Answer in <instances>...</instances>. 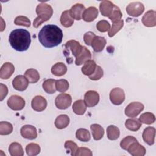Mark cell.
<instances>
[{
    "instance_id": "43",
    "label": "cell",
    "mask_w": 156,
    "mask_h": 156,
    "mask_svg": "<svg viewBox=\"0 0 156 156\" xmlns=\"http://www.w3.org/2000/svg\"><path fill=\"white\" fill-rule=\"evenodd\" d=\"M138 141L136 138H135L133 136H127L125 138H124L120 142V146L121 147L127 151L128 147L133 142Z\"/></svg>"
},
{
    "instance_id": "10",
    "label": "cell",
    "mask_w": 156,
    "mask_h": 156,
    "mask_svg": "<svg viewBox=\"0 0 156 156\" xmlns=\"http://www.w3.org/2000/svg\"><path fill=\"white\" fill-rule=\"evenodd\" d=\"M99 101V94L97 91L90 90L85 93L84 95V102L87 106L89 107H94L98 104Z\"/></svg>"
},
{
    "instance_id": "6",
    "label": "cell",
    "mask_w": 156,
    "mask_h": 156,
    "mask_svg": "<svg viewBox=\"0 0 156 156\" xmlns=\"http://www.w3.org/2000/svg\"><path fill=\"white\" fill-rule=\"evenodd\" d=\"M71 96L67 93H61L58 94L55 99V106L60 110H65L68 108L71 105Z\"/></svg>"
},
{
    "instance_id": "20",
    "label": "cell",
    "mask_w": 156,
    "mask_h": 156,
    "mask_svg": "<svg viewBox=\"0 0 156 156\" xmlns=\"http://www.w3.org/2000/svg\"><path fill=\"white\" fill-rule=\"evenodd\" d=\"M114 4L110 1H102L99 4V10L101 13L106 17H108L113 12Z\"/></svg>"
},
{
    "instance_id": "27",
    "label": "cell",
    "mask_w": 156,
    "mask_h": 156,
    "mask_svg": "<svg viewBox=\"0 0 156 156\" xmlns=\"http://www.w3.org/2000/svg\"><path fill=\"white\" fill-rule=\"evenodd\" d=\"M72 109L74 113L78 115H82L87 110V105L84 101L82 99L77 100L73 103Z\"/></svg>"
},
{
    "instance_id": "8",
    "label": "cell",
    "mask_w": 156,
    "mask_h": 156,
    "mask_svg": "<svg viewBox=\"0 0 156 156\" xmlns=\"http://www.w3.org/2000/svg\"><path fill=\"white\" fill-rule=\"evenodd\" d=\"M144 10V5L140 2H133L129 4L126 7V12L133 17L140 16Z\"/></svg>"
},
{
    "instance_id": "25",
    "label": "cell",
    "mask_w": 156,
    "mask_h": 156,
    "mask_svg": "<svg viewBox=\"0 0 156 156\" xmlns=\"http://www.w3.org/2000/svg\"><path fill=\"white\" fill-rule=\"evenodd\" d=\"M125 126L130 131L136 132L141 127V122L137 118H129L125 122Z\"/></svg>"
},
{
    "instance_id": "28",
    "label": "cell",
    "mask_w": 156,
    "mask_h": 156,
    "mask_svg": "<svg viewBox=\"0 0 156 156\" xmlns=\"http://www.w3.org/2000/svg\"><path fill=\"white\" fill-rule=\"evenodd\" d=\"M90 129L94 140H99L103 137L104 135V130L101 125L98 124H91Z\"/></svg>"
},
{
    "instance_id": "37",
    "label": "cell",
    "mask_w": 156,
    "mask_h": 156,
    "mask_svg": "<svg viewBox=\"0 0 156 156\" xmlns=\"http://www.w3.org/2000/svg\"><path fill=\"white\" fill-rule=\"evenodd\" d=\"M124 26V21L121 20L118 21L113 23L112 27L110 28L108 35L110 37H113L117 32H118Z\"/></svg>"
},
{
    "instance_id": "4",
    "label": "cell",
    "mask_w": 156,
    "mask_h": 156,
    "mask_svg": "<svg viewBox=\"0 0 156 156\" xmlns=\"http://www.w3.org/2000/svg\"><path fill=\"white\" fill-rule=\"evenodd\" d=\"M83 48V46H82L79 41L74 40H71L65 43L63 53L66 58H68L70 54L76 58L82 52Z\"/></svg>"
},
{
    "instance_id": "24",
    "label": "cell",
    "mask_w": 156,
    "mask_h": 156,
    "mask_svg": "<svg viewBox=\"0 0 156 156\" xmlns=\"http://www.w3.org/2000/svg\"><path fill=\"white\" fill-rule=\"evenodd\" d=\"M96 63L93 60H88L84 63L83 66L81 68L82 73L85 76L91 75L95 71L96 68Z\"/></svg>"
},
{
    "instance_id": "35",
    "label": "cell",
    "mask_w": 156,
    "mask_h": 156,
    "mask_svg": "<svg viewBox=\"0 0 156 156\" xmlns=\"http://www.w3.org/2000/svg\"><path fill=\"white\" fill-rule=\"evenodd\" d=\"M141 123L146 124H151L155 121V116L151 112H145L141 114L138 119Z\"/></svg>"
},
{
    "instance_id": "36",
    "label": "cell",
    "mask_w": 156,
    "mask_h": 156,
    "mask_svg": "<svg viewBox=\"0 0 156 156\" xmlns=\"http://www.w3.org/2000/svg\"><path fill=\"white\" fill-rule=\"evenodd\" d=\"M26 152L29 156H35L40 152V147L37 143H31L26 146Z\"/></svg>"
},
{
    "instance_id": "34",
    "label": "cell",
    "mask_w": 156,
    "mask_h": 156,
    "mask_svg": "<svg viewBox=\"0 0 156 156\" xmlns=\"http://www.w3.org/2000/svg\"><path fill=\"white\" fill-rule=\"evenodd\" d=\"M76 136L78 140L83 142L89 141L91 139L90 132L83 128H80L77 130L76 132Z\"/></svg>"
},
{
    "instance_id": "45",
    "label": "cell",
    "mask_w": 156,
    "mask_h": 156,
    "mask_svg": "<svg viewBox=\"0 0 156 156\" xmlns=\"http://www.w3.org/2000/svg\"><path fill=\"white\" fill-rule=\"evenodd\" d=\"M104 75V72L102 68L100 66L97 65L94 72L90 76H88L89 79L92 80H99Z\"/></svg>"
},
{
    "instance_id": "14",
    "label": "cell",
    "mask_w": 156,
    "mask_h": 156,
    "mask_svg": "<svg viewBox=\"0 0 156 156\" xmlns=\"http://www.w3.org/2000/svg\"><path fill=\"white\" fill-rule=\"evenodd\" d=\"M142 23L144 26L152 27L156 26V12L150 10L146 12L141 19Z\"/></svg>"
},
{
    "instance_id": "1",
    "label": "cell",
    "mask_w": 156,
    "mask_h": 156,
    "mask_svg": "<svg viewBox=\"0 0 156 156\" xmlns=\"http://www.w3.org/2000/svg\"><path fill=\"white\" fill-rule=\"evenodd\" d=\"M38 37L42 46L46 48H51L57 46L62 43L63 32L56 25L48 24L42 27Z\"/></svg>"
},
{
    "instance_id": "11",
    "label": "cell",
    "mask_w": 156,
    "mask_h": 156,
    "mask_svg": "<svg viewBox=\"0 0 156 156\" xmlns=\"http://www.w3.org/2000/svg\"><path fill=\"white\" fill-rule=\"evenodd\" d=\"M28 80L23 75H18L16 76L12 81V85L13 88L20 91L26 90L28 87Z\"/></svg>"
},
{
    "instance_id": "26",
    "label": "cell",
    "mask_w": 156,
    "mask_h": 156,
    "mask_svg": "<svg viewBox=\"0 0 156 156\" xmlns=\"http://www.w3.org/2000/svg\"><path fill=\"white\" fill-rule=\"evenodd\" d=\"M69 118L66 115H60L58 116L54 122L55 126L58 129L66 128L69 124Z\"/></svg>"
},
{
    "instance_id": "12",
    "label": "cell",
    "mask_w": 156,
    "mask_h": 156,
    "mask_svg": "<svg viewBox=\"0 0 156 156\" xmlns=\"http://www.w3.org/2000/svg\"><path fill=\"white\" fill-rule=\"evenodd\" d=\"M31 106L32 109L35 111L42 112L46 108V99L42 96H36L32 100Z\"/></svg>"
},
{
    "instance_id": "40",
    "label": "cell",
    "mask_w": 156,
    "mask_h": 156,
    "mask_svg": "<svg viewBox=\"0 0 156 156\" xmlns=\"http://www.w3.org/2000/svg\"><path fill=\"white\" fill-rule=\"evenodd\" d=\"M122 13L120 10V9L118 6L115 5L113 12L111 13V15L108 16V18L113 23H115V22L121 20V18H122Z\"/></svg>"
},
{
    "instance_id": "22",
    "label": "cell",
    "mask_w": 156,
    "mask_h": 156,
    "mask_svg": "<svg viewBox=\"0 0 156 156\" xmlns=\"http://www.w3.org/2000/svg\"><path fill=\"white\" fill-rule=\"evenodd\" d=\"M91 58V53L85 46H83L82 52L76 58L75 64L77 66H80L84 63L86 61L90 60Z\"/></svg>"
},
{
    "instance_id": "46",
    "label": "cell",
    "mask_w": 156,
    "mask_h": 156,
    "mask_svg": "<svg viewBox=\"0 0 156 156\" xmlns=\"http://www.w3.org/2000/svg\"><path fill=\"white\" fill-rule=\"evenodd\" d=\"M76 155L77 156H92L93 153L91 151L87 148V147H78V149L76 152Z\"/></svg>"
},
{
    "instance_id": "5",
    "label": "cell",
    "mask_w": 156,
    "mask_h": 156,
    "mask_svg": "<svg viewBox=\"0 0 156 156\" xmlns=\"http://www.w3.org/2000/svg\"><path fill=\"white\" fill-rule=\"evenodd\" d=\"M144 105L139 102L130 103L125 108V115L128 117L135 118L144 109Z\"/></svg>"
},
{
    "instance_id": "7",
    "label": "cell",
    "mask_w": 156,
    "mask_h": 156,
    "mask_svg": "<svg viewBox=\"0 0 156 156\" xmlns=\"http://www.w3.org/2000/svg\"><path fill=\"white\" fill-rule=\"evenodd\" d=\"M7 105L12 110L18 111L24 108L26 102L24 99L18 95L11 96L7 101Z\"/></svg>"
},
{
    "instance_id": "19",
    "label": "cell",
    "mask_w": 156,
    "mask_h": 156,
    "mask_svg": "<svg viewBox=\"0 0 156 156\" xmlns=\"http://www.w3.org/2000/svg\"><path fill=\"white\" fill-rule=\"evenodd\" d=\"M98 10L96 7H90L84 10L82 14V19L86 22H91L98 17Z\"/></svg>"
},
{
    "instance_id": "16",
    "label": "cell",
    "mask_w": 156,
    "mask_h": 156,
    "mask_svg": "<svg viewBox=\"0 0 156 156\" xmlns=\"http://www.w3.org/2000/svg\"><path fill=\"white\" fill-rule=\"evenodd\" d=\"M155 129L154 127H147L145 128L142 133L143 141L148 145H153L155 143Z\"/></svg>"
},
{
    "instance_id": "33",
    "label": "cell",
    "mask_w": 156,
    "mask_h": 156,
    "mask_svg": "<svg viewBox=\"0 0 156 156\" xmlns=\"http://www.w3.org/2000/svg\"><path fill=\"white\" fill-rule=\"evenodd\" d=\"M55 79H49L44 80L42 84L43 90L48 94H53L55 93Z\"/></svg>"
},
{
    "instance_id": "13",
    "label": "cell",
    "mask_w": 156,
    "mask_h": 156,
    "mask_svg": "<svg viewBox=\"0 0 156 156\" xmlns=\"http://www.w3.org/2000/svg\"><path fill=\"white\" fill-rule=\"evenodd\" d=\"M21 136L28 140H34L37 136V131L35 127L32 125H24L20 130Z\"/></svg>"
},
{
    "instance_id": "48",
    "label": "cell",
    "mask_w": 156,
    "mask_h": 156,
    "mask_svg": "<svg viewBox=\"0 0 156 156\" xmlns=\"http://www.w3.org/2000/svg\"><path fill=\"white\" fill-rule=\"evenodd\" d=\"M0 86V101H2L8 94V88L5 85H4L2 83H1Z\"/></svg>"
},
{
    "instance_id": "42",
    "label": "cell",
    "mask_w": 156,
    "mask_h": 156,
    "mask_svg": "<svg viewBox=\"0 0 156 156\" xmlns=\"http://www.w3.org/2000/svg\"><path fill=\"white\" fill-rule=\"evenodd\" d=\"M14 23L18 26H23L26 27L30 26V21L29 19L25 16H18L15 18L14 20Z\"/></svg>"
},
{
    "instance_id": "23",
    "label": "cell",
    "mask_w": 156,
    "mask_h": 156,
    "mask_svg": "<svg viewBox=\"0 0 156 156\" xmlns=\"http://www.w3.org/2000/svg\"><path fill=\"white\" fill-rule=\"evenodd\" d=\"M67 72V67L65 63L58 62L54 64L51 68V73L55 76H62Z\"/></svg>"
},
{
    "instance_id": "2",
    "label": "cell",
    "mask_w": 156,
    "mask_h": 156,
    "mask_svg": "<svg viewBox=\"0 0 156 156\" xmlns=\"http://www.w3.org/2000/svg\"><path fill=\"white\" fill-rule=\"evenodd\" d=\"M10 46L16 51L23 52L27 51L31 43L30 34L24 29H16L12 31L9 37Z\"/></svg>"
},
{
    "instance_id": "47",
    "label": "cell",
    "mask_w": 156,
    "mask_h": 156,
    "mask_svg": "<svg viewBox=\"0 0 156 156\" xmlns=\"http://www.w3.org/2000/svg\"><path fill=\"white\" fill-rule=\"evenodd\" d=\"M95 37H96V35L93 32L89 31L86 32L83 35V40L85 43L88 46H90L92 40Z\"/></svg>"
},
{
    "instance_id": "3",
    "label": "cell",
    "mask_w": 156,
    "mask_h": 156,
    "mask_svg": "<svg viewBox=\"0 0 156 156\" xmlns=\"http://www.w3.org/2000/svg\"><path fill=\"white\" fill-rule=\"evenodd\" d=\"M36 13L38 16L33 22V26L35 28L39 27L43 23L49 20L53 14L52 7L44 2L40 3L36 7Z\"/></svg>"
},
{
    "instance_id": "44",
    "label": "cell",
    "mask_w": 156,
    "mask_h": 156,
    "mask_svg": "<svg viewBox=\"0 0 156 156\" xmlns=\"http://www.w3.org/2000/svg\"><path fill=\"white\" fill-rule=\"evenodd\" d=\"M97 29L101 32H105L109 30L110 28V23L106 20H101L96 24Z\"/></svg>"
},
{
    "instance_id": "29",
    "label": "cell",
    "mask_w": 156,
    "mask_h": 156,
    "mask_svg": "<svg viewBox=\"0 0 156 156\" xmlns=\"http://www.w3.org/2000/svg\"><path fill=\"white\" fill-rule=\"evenodd\" d=\"M24 76L27 78L30 83H35L40 79V74L38 71L34 68L27 69L24 73Z\"/></svg>"
},
{
    "instance_id": "21",
    "label": "cell",
    "mask_w": 156,
    "mask_h": 156,
    "mask_svg": "<svg viewBox=\"0 0 156 156\" xmlns=\"http://www.w3.org/2000/svg\"><path fill=\"white\" fill-rule=\"evenodd\" d=\"M106 43V40L104 37L96 35L91 41V46L94 52H99L104 49Z\"/></svg>"
},
{
    "instance_id": "41",
    "label": "cell",
    "mask_w": 156,
    "mask_h": 156,
    "mask_svg": "<svg viewBox=\"0 0 156 156\" xmlns=\"http://www.w3.org/2000/svg\"><path fill=\"white\" fill-rule=\"evenodd\" d=\"M65 148L68 151L70 152V154L72 156L76 155V152L78 149V146L76 143L71 140H68L66 141L64 144Z\"/></svg>"
},
{
    "instance_id": "17",
    "label": "cell",
    "mask_w": 156,
    "mask_h": 156,
    "mask_svg": "<svg viewBox=\"0 0 156 156\" xmlns=\"http://www.w3.org/2000/svg\"><path fill=\"white\" fill-rule=\"evenodd\" d=\"M85 10V8L83 4L77 3L70 9L69 15L73 19L79 21L82 18V14Z\"/></svg>"
},
{
    "instance_id": "32",
    "label": "cell",
    "mask_w": 156,
    "mask_h": 156,
    "mask_svg": "<svg viewBox=\"0 0 156 156\" xmlns=\"http://www.w3.org/2000/svg\"><path fill=\"white\" fill-rule=\"evenodd\" d=\"M120 135V131L118 127L114 125H110L107 128V136L110 140H117Z\"/></svg>"
},
{
    "instance_id": "9",
    "label": "cell",
    "mask_w": 156,
    "mask_h": 156,
    "mask_svg": "<svg viewBox=\"0 0 156 156\" xmlns=\"http://www.w3.org/2000/svg\"><path fill=\"white\" fill-rule=\"evenodd\" d=\"M110 100L112 104L116 105H121L125 100L124 90L120 88H114L110 91Z\"/></svg>"
},
{
    "instance_id": "31",
    "label": "cell",
    "mask_w": 156,
    "mask_h": 156,
    "mask_svg": "<svg viewBox=\"0 0 156 156\" xmlns=\"http://www.w3.org/2000/svg\"><path fill=\"white\" fill-rule=\"evenodd\" d=\"M60 23L65 27H69L74 23V20L69 15V10H66L62 12L60 16Z\"/></svg>"
},
{
    "instance_id": "18",
    "label": "cell",
    "mask_w": 156,
    "mask_h": 156,
    "mask_svg": "<svg viewBox=\"0 0 156 156\" xmlns=\"http://www.w3.org/2000/svg\"><path fill=\"white\" fill-rule=\"evenodd\" d=\"M15 71V67L12 63H4L0 69V78L2 79H8L13 74Z\"/></svg>"
},
{
    "instance_id": "38",
    "label": "cell",
    "mask_w": 156,
    "mask_h": 156,
    "mask_svg": "<svg viewBox=\"0 0 156 156\" xmlns=\"http://www.w3.org/2000/svg\"><path fill=\"white\" fill-rule=\"evenodd\" d=\"M13 131V126L11 123L7 121L0 122V135H7Z\"/></svg>"
},
{
    "instance_id": "30",
    "label": "cell",
    "mask_w": 156,
    "mask_h": 156,
    "mask_svg": "<svg viewBox=\"0 0 156 156\" xmlns=\"http://www.w3.org/2000/svg\"><path fill=\"white\" fill-rule=\"evenodd\" d=\"M9 152L11 156H23L24 155V151L21 145L16 142H13L10 144Z\"/></svg>"
},
{
    "instance_id": "39",
    "label": "cell",
    "mask_w": 156,
    "mask_h": 156,
    "mask_svg": "<svg viewBox=\"0 0 156 156\" xmlns=\"http://www.w3.org/2000/svg\"><path fill=\"white\" fill-rule=\"evenodd\" d=\"M69 82L66 79H59L55 81V88L56 90L64 93L69 88Z\"/></svg>"
},
{
    "instance_id": "15",
    "label": "cell",
    "mask_w": 156,
    "mask_h": 156,
    "mask_svg": "<svg viewBox=\"0 0 156 156\" xmlns=\"http://www.w3.org/2000/svg\"><path fill=\"white\" fill-rule=\"evenodd\" d=\"M127 151L133 156H144L146 152L145 147L141 145L138 141L132 143L128 147Z\"/></svg>"
}]
</instances>
